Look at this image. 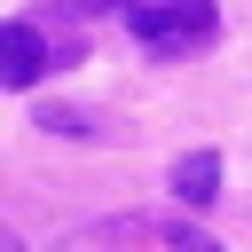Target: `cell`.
<instances>
[{
  "instance_id": "cell-1",
  "label": "cell",
  "mask_w": 252,
  "mask_h": 252,
  "mask_svg": "<svg viewBox=\"0 0 252 252\" xmlns=\"http://www.w3.org/2000/svg\"><path fill=\"white\" fill-rule=\"evenodd\" d=\"M213 0H134L126 8V32L150 47V55H189V47H205L213 39Z\"/></svg>"
},
{
  "instance_id": "cell-2",
  "label": "cell",
  "mask_w": 252,
  "mask_h": 252,
  "mask_svg": "<svg viewBox=\"0 0 252 252\" xmlns=\"http://www.w3.org/2000/svg\"><path fill=\"white\" fill-rule=\"evenodd\" d=\"M47 63H55V55H47L39 24H32V16H8V24H0V87H39Z\"/></svg>"
},
{
  "instance_id": "cell-3",
  "label": "cell",
  "mask_w": 252,
  "mask_h": 252,
  "mask_svg": "<svg viewBox=\"0 0 252 252\" xmlns=\"http://www.w3.org/2000/svg\"><path fill=\"white\" fill-rule=\"evenodd\" d=\"M173 197H181V205H213V197H220V150L173 158Z\"/></svg>"
},
{
  "instance_id": "cell-4",
  "label": "cell",
  "mask_w": 252,
  "mask_h": 252,
  "mask_svg": "<svg viewBox=\"0 0 252 252\" xmlns=\"http://www.w3.org/2000/svg\"><path fill=\"white\" fill-rule=\"evenodd\" d=\"M32 126H47V134H94V118H87V110H63V102H55V110H39Z\"/></svg>"
},
{
  "instance_id": "cell-5",
  "label": "cell",
  "mask_w": 252,
  "mask_h": 252,
  "mask_svg": "<svg viewBox=\"0 0 252 252\" xmlns=\"http://www.w3.org/2000/svg\"><path fill=\"white\" fill-rule=\"evenodd\" d=\"M79 16H102V8H134V0H71Z\"/></svg>"
},
{
  "instance_id": "cell-6",
  "label": "cell",
  "mask_w": 252,
  "mask_h": 252,
  "mask_svg": "<svg viewBox=\"0 0 252 252\" xmlns=\"http://www.w3.org/2000/svg\"><path fill=\"white\" fill-rule=\"evenodd\" d=\"M0 252H24V236H16V228H0Z\"/></svg>"
}]
</instances>
